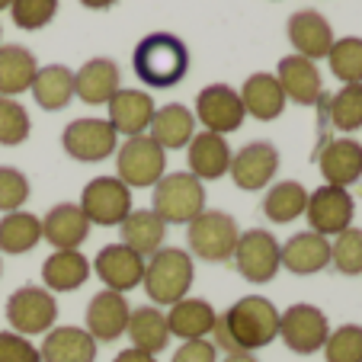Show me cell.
<instances>
[{"label":"cell","instance_id":"obj_1","mask_svg":"<svg viewBox=\"0 0 362 362\" xmlns=\"http://www.w3.org/2000/svg\"><path fill=\"white\" fill-rule=\"evenodd\" d=\"M215 346L225 353H257L279 337V308L263 295H244L215 321Z\"/></svg>","mask_w":362,"mask_h":362},{"label":"cell","instance_id":"obj_2","mask_svg":"<svg viewBox=\"0 0 362 362\" xmlns=\"http://www.w3.org/2000/svg\"><path fill=\"white\" fill-rule=\"evenodd\" d=\"M132 68L144 87L170 90L189 74V48L173 33H151L132 52Z\"/></svg>","mask_w":362,"mask_h":362},{"label":"cell","instance_id":"obj_3","mask_svg":"<svg viewBox=\"0 0 362 362\" xmlns=\"http://www.w3.org/2000/svg\"><path fill=\"white\" fill-rule=\"evenodd\" d=\"M196 279V267H192L189 250L183 247H160L154 257L144 263V292L154 301V308H170L186 298Z\"/></svg>","mask_w":362,"mask_h":362},{"label":"cell","instance_id":"obj_4","mask_svg":"<svg viewBox=\"0 0 362 362\" xmlns=\"http://www.w3.org/2000/svg\"><path fill=\"white\" fill-rule=\"evenodd\" d=\"M151 212L164 225H189L205 212V186L189 170L164 173L151 192Z\"/></svg>","mask_w":362,"mask_h":362},{"label":"cell","instance_id":"obj_5","mask_svg":"<svg viewBox=\"0 0 362 362\" xmlns=\"http://www.w3.org/2000/svg\"><path fill=\"white\" fill-rule=\"evenodd\" d=\"M189 257H199L205 263H228L234 257V247H238L240 228L234 221V215L218 212V209H205L202 215L189 221Z\"/></svg>","mask_w":362,"mask_h":362},{"label":"cell","instance_id":"obj_6","mask_svg":"<svg viewBox=\"0 0 362 362\" xmlns=\"http://www.w3.org/2000/svg\"><path fill=\"white\" fill-rule=\"evenodd\" d=\"M164 173H167V151L151 135L125 138V144L116 151V177L129 189L158 186V180Z\"/></svg>","mask_w":362,"mask_h":362},{"label":"cell","instance_id":"obj_7","mask_svg":"<svg viewBox=\"0 0 362 362\" xmlns=\"http://www.w3.org/2000/svg\"><path fill=\"white\" fill-rule=\"evenodd\" d=\"M231 260L247 282L263 286V282H273L282 269V244L263 228H250V231H240Z\"/></svg>","mask_w":362,"mask_h":362},{"label":"cell","instance_id":"obj_8","mask_svg":"<svg viewBox=\"0 0 362 362\" xmlns=\"http://www.w3.org/2000/svg\"><path fill=\"white\" fill-rule=\"evenodd\" d=\"M7 321L13 334L35 337L48 334L58 321V301L55 295L42 286H23L7 298Z\"/></svg>","mask_w":362,"mask_h":362},{"label":"cell","instance_id":"obj_9","mask_svg":"<svg viewBox=\"0 0 362 362\" xmlns=\"http://www.w3.org/2000/svg\"><path fill=\"white\" fill-rule=\"evenodd\" d=\"M327 337H330L327 315H324L317 305L298 301V305L279 311V340L286 343L292 353H298V356L317 353V349H324Z\"/></svg>","mask_w":362,"mask_h":362},{"label":"cell","instance_id":"obj_10","mask_svg":"<svg viewBox=\"0 0 362 362\" xmlns=\"http://www.w3.org/2000/svg\"><path fill=\"white\" fill-rule=\"evenodd\" d=\"M81 209L90 225L119 228L132 215V189L119 177H96L83 186Z\"/></svg>","mask_w":362,"mask_h":362},{"label":"cell","instance_id":"obj_11","mask_svg":"<svg viewBox=\"0 0 362 362\" xmlns=\"http://www.w3.org/2000/svg\"><path fill=\"white\" fill-rule=\"evenodd\" d=\"M353 215H356V202L349 196V189L340 186H317L315 192H308V231H317L324 238H337L346 228H353Z\"/></svg>","mask_w":362,"mask_h":362},{"label":"cell","instance_id":"obj_12","mask_svg":"<svg viewBox=\"0 0 362 362\" xmlns=\"http://www.w3.org/2000/svg\"><path fill=\"white\" fill-rule=\"evenodd\" d=\"M62 144L68 151V158L81 160V164H100L110 154L119 151V135L106 119H74L68 129L62 132Z\"/></svg>","mask_w":362,"mask_h":362},{"label":"cell","instance_id":"obj_13","mask_svg":"<svg viewBox=\"0 0 362 362\" xmlns=\"http://www.w3.org/2000/svg\"><path fill=\"white\" fill-rule=\"evenodd\" d=\"M192 116L205 125V132H215V135H231L244 125L247 112L240 93L228 83H212V87L199 90L196 96V112Z\"/></svg>","mask_w":362,"mask_h":362},{"label":"cell","instance_id":"obj_14","mask_svg":"<svg viewBox=\"0 0 362 362\" xmlns=\"http://www.w3.org/2000/svg\"><path fill=\"white\" fill-rule=\"evenodd\" d=\"M276 170H279V151H276V144L250 141V144H244L238 154H231V170H228V177L234 180L238 189L257 192L273 183Z\"/></svg>","mask_w":362,"mask_h":362},{"label":"cell","instance_id":"obj_15","mask_svg":"<svg viewBox=\"0 0 362 362\" xmlns=\"http://www.w3.org/2000/svg\"><path fill=\"white\" fill-rule=\"evenodd\" d=\"M144 257L141 253H135L132 247L125 244H106L100 253H96V260L90 263V269H93L96 276H100V282L110 292H132L135 286H141L144 279Z\"/></svg>","mask_w":362,"mask_h":362},{"label":"cell","instance_id":"obj_16","mask_svg":"<svg viewBox=\"0 0 362 362\" xmlns=\"http://www.w3.org/2000/svg\"><path fill=\"white\" fill-rule=\"evenodd\" d=\"M129 317H132V308L125 301L122 292H110L103 288L90 298L87 305V334L93 337L96 343H112L119 337H125V327H129Z\"/></svg>","mask_w":362,"mask_h":362},{"label":"cell","instance_id":"obj_17","mask_svg":"<svg viewBox=\"0 0 362 362\" xmlns=\"http://www.w3.org/2000/svg\"><path fill=\"white\" fill-rule=\"evenodd\" d=\"M317 167H321V177L327 186H346L359 183L362 180V144L353 138H334V141H324L317 151Z\"/></svg>","mask_w":362,"mask_h":362},{"label":"cell","instance_id":"obj_18","mask_svg":"<svg viewBox=\"0 0 362 362\" xmlns=\"http://www.w3.org/2000/svg\"><path fill=\"white\" fill-rule=\"evenodd\" d=\"M276 81H279L286 100L298 103V106H315L324 96V81L315 62H308L301 55H286L276 64Z\"/></svg>","mask_w":362,"mask_h":362},{"label":"cell","instance_id":"obj_19","mask_svg":"<svg viewBox=\"0 0 362 362\" xmlns=\"http://www.w3.org/2000/svg\"><path fill=\"white\" fill-rule=\"evenodd\" d=\"M286 33H288V42L295 45V55L308 58V62L327 58L330 45H334V29H330L327 16H321L317 10L292 13L286 23Z\"/></svg>","mask_w":362,"mask_h":362},{"label":"cell","instance_id":"obj_20","mask_svg":"<svg viewBox=\"0 0 362 362\" xmlns=\"http://www.w3.org/2000/svg\"><path fill=\"white\" fill-rule=\"evenodd\" d=\"M106 106H110V119H106V122L116 129V135H125V138L144 135V132L151 129L154 112H158L151 93H144V90H129V87L119 90Z\"/></svg>","mask_w":362,"mask_h":362},{"label":"cell","instance_id":"obj_21","mask_svg":"<svg viewBox=\"0 0 362 362\" xmlns=\"http://www.w3.org/2000/svg\"><path fill=\"white\" fill-rule=\"evenodd\" d=\"M122 90V71L112 58H90L74 71V96L87 106H106Z\"/></svg>","mask_w":362,"mask_h":362},{"label":"cell","instance_id":"obj_22","mask_svg":"<svg viewBox=\"0 0 362 362\" xmlns=\"http://www.w3.org/2000/svg\"><path fill=\"white\" fill-rule=\"evenodd\" d=\"M90 221L83 215L81 205L62 202L55 209H48V215L42 218V240L55 247V250H81V244L90 238Z\"/></svg>","mask_w":362,"mask_h":362},{"label":"cell","instance_id":"obj_23","mask_svg":"<svg viewBox=\"0 0 362 362\" xmlns=\"http://www.w3.org/2000/svg\"><path fill=\"white\" fill-rule=\"evenodd\" d=\"M186 160H189V173L202 183L205 180H221L231 170V148H228L225 135L199 132L186 144Z\"/></svg>","mask_w":362,"mask_h":362},{"label":"cell","instance_id":"obj_24","mask_svg":"<svg viewBox=\"0 0 362 362\" xmlns=\"http://www.w3.org/2000/svg\"><path fill=\"white\" fill-rule=\"evenodd\" d=\"M282 267L295 276H315L330 267V238L317 231H298L282 244Z\"/></svg>","mask_w":362,"mask_h":362},{"label":"cell","instance_id":"obj_25","mask_svg":"<svg viewBox=\"0 0 362 362\" xmlns=\"http://www.w3.org/2000/svg\"><path fill=\"white\" fill-rule=\"evenodd\" d=\"M215 308L205 298H189L186 295L183 301L170 305L167 311V327H170V337H180L183 343L189 340H209V334L215 330Z\"/></svg>","mask_w":362,"mask_h":362},{"label":"cell","instance_id":"obj_26","mask_svg":"<svg viewBox=\"0 0 362 362\" xmlns=\"http://www.w3.org/2000/svg\"><path fill=\"white\" fill-rule=\"evenodd\" d=\"M42 362H96V340L83 327H52L39 346Z\"/></svg>","mask_w":362,"mask_h":362},{"label":"cell","instance_id":"obj_27","mask_svg":"<svg viewBox=\"0 0 362 362\" xmlns=\"http://www.w3.org/2000/svg\"><path fill=\"white\" fill-rule=\"evenodd\" d=\"M238 93H240V103H244V112L260 119V122H273L286 110V93H282L276 74H267V71L250 74Z\"/></svg>","mask_w":362,"mask_h":362},{"label":"cell","instance_id":"obj_28","mask_svg":"<svg viewBox=\"0 0 362 362\" xmlns=\"http://www.w3.org/2000/svg\"><path fill=\"white\" fill-rule=\"evenodd\" d=\"M148 135L160 144L164 151H183L196 135V116L186 110L183 103H167L154 112Z\"/></svg>","mask_w":362,"mask_h":362},{"label":"cell","instance_id":"obj_29","mask_svg":"<svg viewBox=\"0 0 362 362\" xmlns=\"http://www.w3.org/2000/svg\"><path fill=\"white\" fill-rule=\"evenodd\" d=\"M90 260L81 250H52L45 263H42V282L52 295L55 292H74L90 279Z\"/></svg>","mask_w":362,"mask_h":362},{"label":"cell","instance_id":"obj_30","mask_svg":"<svg viewBox=\"0 0 362 362\" xmlns=\"http://www.w3.org/2000/svg\"><path fill=\"white\" fill-rule=\"evenodd\" d=\"M119 244L132 247L135 253H141L144 260L154 257V253L164 247V238H167V225L151 212V209H132V215L119 225Z\"/></svg>","mask_w":362,"mask_h":362},{"label":"cell","instance_id":"obj_31","mask_svg":"<svg viewBox=\"0 0 362 362\" xmlns=\"http://www.w3.org/2000/svg\"><path fill=\"white\" fill-rule=\"evenodd\" d=\"M125 337L132 340V346L141 349V353L158 356L167 349L170 343V327H167V315L154 305L135 308L129 317V327H125Z\"/></svg>","mask_w":362,"mask_h":362},{"label":"cell","instance_id":"obj_32","mask_svg":"<svg viewBox=\"0 0 362 362\" xmlns=\"http://www.w3.org/2000/svg\"><path fill=\"white\" fill-rule=\"evenodd\" d=\"M39 62L26 45H0V96H20L33 87Z\"/></svg>","mask_w":362,"mask_h":362},{"label":"cell","instance_id":"obj_33","mask_svg":"<svg viewBox=\"0 0 362 362\" xmlns=\"http://www.w3.org/2000/svg\"><path fill=\"white\" fill-rule=\"evenodd\" d=\"M29 90H33L35 103H39L42 110L58 112V110H64V106L74 100V71L64 68V64H48V68H39Z\"/></svg>","mask_w":362,"mask_h":362},{"label":"cell","instance_id":"obj_34","mask_svg":"<svg viewBox=\"0 0 362 362\" xmlns=\"http://www.w3.org/2000/svg\"><path fill=\"white\" fill-rule=\"evenodd\" d=\"M305 209H308V189L298 180H279L263 196V215L273 225H288V221L301 218Z\"/></svg>","mask_w":362,"mask_h":362},{"label":"cell","instance_id":"obj_35","mask_svg":"<svg viewBox=\"0 0 362 362\" xmlns=\"http://www.w3.org/2000/svg\"><path fill=\"white\" fill-rule=\"evenodd\" d=\"M42 244V218L29 212H10L0 218V253L7 257H20Z\"/></svg>","mask_w":362,"mask_h":362},{"label":"cell","instance_id":"obj_36","mask_svg":"<svg viewBox=\"0 0 362 362\" xmlns=\"http://www.w3.org/2000/svg\"><path fill=\"white\" fill-rule=\"evenodd\" d=\"M330 62V74L337 81L346 83H362V39L359 35H343V39H334L327 52Z\"/></svg>","mask_w":362,"mask_h":362},{"label":"cell","instance_id":"obj_37","mask_svg":"<svg viewBox=\"0 0 362 362\" xmlns=\"http://www.w3.org/2000/svg\"><path fill=\"white\" fill-rule=\"evenodd\" d=\"M327 116L337 132L362 129V83H346L327 100Z\"/></svg>","mask_w":362,"mask_h":362},{"label":"cell","instance_id":"obj_38","mask_svg":"<svg viewBox=\"0 0 362 362\" xmlns=\"http://www.w3.org/2000/svg\"><path fill=\"white\" fill-rule=\"evenodd\" d=\"M330 267L343 276H362V228H346L330 240Z\"/></svg>","mask_w":362,"mask_h":362},{"label":"cell","instance_id":"obj_39","mask_svg":"<svg viewBox=\"0 0 362 362\" xmlns=\"http://www.w3.org/2000/svg\"><path fill=\"white\" fill-rule=\"evenodd\" d=\"M29 132H33L29 112L13 96H0V144L4 148H16V144H23L29 138Z\"/></svg>","mask_w":362,"mask_h":362},{"label":"cell","instance_id":"obj_40","mask_svg":"<svg viewBox=\"0 0 362 362\" xmlns=\"http://www.w3.org/2000/svg\"><path fill=\"white\" fill-rule=\"evenodd\" d=\"M324 359L327 362H362V327L359 324H343L330 330L324 343Z\"/></svg>","mask_w":362,"mask_h":362},{"label":"cell","instance_id":"obj_41","mask_svg":"<svg viewBox=\"0 0 362 362\" xmlns=\"http://www.w3.org/2000/svg\"><path fill=\"white\" fill-rule=\"evenodd\" d=\"M58 13V0H13L10 4V16L20 29H45Z\"/></svg>","mask_w":362,"mask_h":362},{"label":"cell","instance_id":"obj_42","mask_svg":"<svg viewBox=\"0 0 362 362\" xmlns=\"http://www.w3.org/2000/svg\"><path fill=\"white\" fill-rule=\"evenodd\" d=\"M29 180L23 170L16 167H0V212H20L23 205L29 202Z\"/></svg>","mask_w":362,"mask_h":362},{"label":"cell","instance_id":"obj_43","mask_svg":"<svg viewBox=\"0 0 362 362\" xmlns=\"http://www.w3.org/2000/svg\"><path fill=\"white\" fill-rule=\"evenodd\" d=\"M0 362H42L39 346L13 330H0Z\"/></svg>","mask_w":362,"mask_h":362},{"label":"cell","instance_id":"obj_44","mask_svg":"<svg viewBox=\"0 0 362 362\" xmlns=\"http://www.w3.org/2000/svg\"><path fill=\"white\" fill-rule=\"evenodd\" d=\"M170 362H218V346L212 340H189L173 353Z\"/></svg>","mask_w":362,"mask_h":362},{"label":"cell","instance_id":"obj_45","mask_svg":"<svg viewBox=\"0 0 362 362\" xmlns=\"http://www.w3.org/2000/svg\"><path fill=\"white\" fill-rule=\"evenodd\" d=\"M112 362H158V356H151V353H141V349H135V346H129V349H122V353L116 356Z\"/></svg>","mask_w":362,"mask_h":362},{"label":"cell","instance_id":"obj_46","mask_svg":"<svg viewBox=\"0 0 362 362\" xmlns=\"http://www.w3.org/2000/svg\"><path fill=\"white\" fill-rule=\"evenodd\" d=\"M87 10H110L112 4H119V0H81Z\"/></svg>","mask_w":362,"mask_h":362},{"label":"cell","instance_id":"obj_47","mask_svg":"<svg viewBox=\"0 0 362 362\" xmlns=\"http://www.w3.org/2000/svg\"><path fill=\"white\" fill-rule=\"evenodd\" d=\"M221 362H260V359H257L253 353H228Z\"/></svg>","mask_w":362,"mask_h":362},{"label":"cell","instance_id":"obj_48","mask_svg":"<svg viewBox=\"0 0 362 362\" xmlns=\"http://www.w3.org/2000/svg\"><path fill=\"white\" fill-rule=\"evenodd\" d=\"M10 4H13V0H0V10H10Z\"/></svg>","mask_w":362,"mask_h":362},{"label":"cell","instance_id":"obj_49","mask_svg":"<svg viewBox=\"0 0 362 362\" xmlns=\"http://www.w3.org/2000/svg\"><path fill=\"white\" fill-rule=\"evenodd\" d=\"M0 269H4V267H0Z\"/></svg>","mask_w":362,"mask_h":362}]
</instances>
